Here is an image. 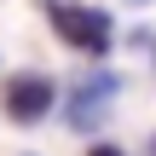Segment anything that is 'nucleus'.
<instances>
[{
  "instance_id": "nucleus-1",
  "label": "nucleus",
  "mask_w": 156,
  "mask_h": 156,
  "mask_svg": "<svg viewBox=\"0 0 156 156\" xmlns=\"http://www.w3.org/2000/svg\"><path fill=\"white\" fill-rule=\"evenodd\" d=\"M46 17H52V35H58L69 52H81L87 64H93V58H110V46H116V23H110V12H98V6H75V0H52Z\"/></svg>"
},
{
  "instance_id": "nucleus-6",
  "label": "nucleus",
  "mask_w": 156,
  "mask_h": 156,
  "mask_svg": "<svg viewBox=\"0 0 156 156\" xmlns=\"http://www.w3.org/2000/svg\"><path fill=\"white\" fill-rule=\"evenodd\" d=\"M151 64H156V41H151Z\"/></svg>"
},
{
  "instance_id": "nucleus-3",
  "label": "nucleus",
  "mask_w": 156,
  "mask_h": 156,
  "mask_svg": "<svg viewBox=\"0 0 156 156\" xmlns=\"http://www.w3.org/2000/svg\"><path fill=\"white\" fill-rule=\"evenodd\" d=\"M122 93V75L116 69H104L98 58L75 75V87H69V110H64V122L75 127V133H87V127H98L104 116H110V98Z\"/></svg>"
},
{
  "instance_id": "nucleus-5",
  "label": "nucleus",
  "mask_w": 156,
  "mask_h": 156,
  "mask_svg": "<svg viewBox=\"0 0 156 156\" xmlns=\"http://www.w3.org/2000/svg\"><path fill=\"white\" fill-rule=\"evenodd\" d=\"M127 6H151V0H127Z\"/></svg>"
},
{
  "instance_id": "nucleus-2",
  "label": "nucleus",
  "mask_w": 156,
  "mask_h": 156,
  "mask_svg": "<svg viewBox=\"0 0 156 156\" xmlns=\"http://www.w3.org/2000/svg\"><path fill=\"white\" fill-rule=\"evenodd\" d=\"M0 110H6V122H17V127H41V122L58 110V81H52L46 69H17V75H6V87H0Z\"/></svg>"
},
{
  "instance_id": "nucleus-4",
  "label": "nucleus",
  "mask_w": 156,
  "mask_h": 156,
  "mask_svg": "<svg viewBox=\"0 0 156 156\" xmlns=\"http://www.w3.org/2000/svg\"><path fill=\"white\" fill-rule=\"evenodd\" d=\"M81 156H127V151H116V145H87Z\"/></svg>"
},
{
  "instance_id": "nucleus-7",
  "label": "nucleus",
  "mask_w": 156,
  "mask_h": 156,
  "mask_svg": "<svg viewBox=\"0 0 156 156\" xmlns=\"http://www.w3.org/2000/svg\"><path fill=\"white\" fill-rule=\"evenodd\" d=\"M151 156H156V139H151Z\"/></svg>"
}]
</instances>
